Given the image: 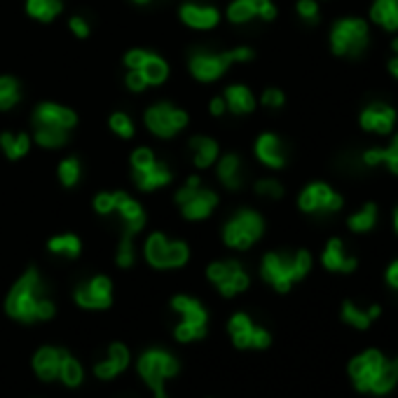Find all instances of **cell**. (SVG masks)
I'll return each instance as SVG.
<instances>
[{
    "instance_id": "cell-11",
    "label": "cell",
    "mask_w": 398,
    "mask_h": 398,
    "mask_svg": "<svg viewBox=\"0 0 398 398\" xmlns=\"http://www.w3.org/2000/svg\"><path fill=\"white\" fill-rule=\"evenodd\" d=\"M342 195L335 192L328 183H309L300 192L298 206L305 213H335L342 209Z\"/></svg>"
},
{
    "instance_id": "cell-27",
    "label": "cell",
    "mask_w": 398,
    "mask_h": 398,
    "mask_svg": "<svg viewBox=\"0 0 398 398\" xmlns=\"http://www.w3.org/2000/svg\"><path fill=\"white\" fill-rule=\"evenodd\" d=\"M218 179L223 186H228L230 190H237L242 188V159H239V155H235V152H230V155H225L223 159H220L218 164Z\"/></svg>"
},
{
    "instance_id": "cell-1",
    "label": "cell",
    "mask_w": 398,
    "mask_h": 398,
    "mask_svg": "<svg viewBox=\"0 0 398 398\" xmlns=\"http://www.w3.org/2000/svg\"><path fill=\"white\" fill-rule=\"evenodd\" d=\"M42 284L33 267L17 281L15 289L8 296V314L19 318V321H33V318H52L54 305L47 298L40 296Z\"/></svg>"
},
{
    "instance_id": "cell-51",
    "label": "cell",
    "mask_w": 398,
    "mask_h": 398,
    "mask_svg": "<svg viewBox=\"0 0 398 398\" xmlns=\"http://www.w3.org/2000/svg\"><path fill=\"white\" fill-rule=\"evenodd\" d=\"M391 47H394V52H396V54H394V59L389 61V73L398 80V38H396L394 42H391Z\"/></svg>"
},
{
    "instance_id": "cell-23",
    "label": "cell",
    "mask_w": 398,
    "mask_h": 398,
    "mask_svg": "<svg viewBox=\"0 0 398 398\" xmlns=\"http://www.w3.org/2000/svg\"><path fill=\"white\" fill-rule=\"evenodd\" d=\"M321 262H323V267L330 269V272H354V269H356V258L345 255V246H342L340 239H330L326 244Z\"/></svg>"
},
{
    "instance_id": "cell-7",
    "label": "cell",
    "mask_w": 398,
    "mask_h": 398,
    "mask_svg": "<svg viewBox=\"0 0 398 398\" xmlns=\"http://www.w3.org/2000/svg\"><path fill=\"white\" fill-rule=\"evenodd\" d=\"M176 201L181 204L183 216H186V218L201 220V218L209 216L213 209H216L218 197H216V192L201 188L197 176H192V179H190L186 186L179 190V195H176Z\"/></svg>"
},
{
    "instance_id": "cell-20",
    "label": "cell",
    "mask_w": 398,
    "mask_h": 398,
    "mask_svg": "<svg viewBox=\"0 0 398 398\" xmlns=\"http://www.w3.org/2000/svg\"><path fill=\"white\" fill-rule=\"evenodd\" d=\"M75 122H78L75 113L64 106H57V103H42L35 110V125H50L69 132L71 127H75Z\"/></svg>"
},
{
    "instance_id": "cell-48",
    "label": "cell",
    "mask_w": 398,
    "mask_h": 398,
    "mask_svg": "<svg viewBox=\"0 0 398 398\" xmlns=\"http://www.w3.org/2000/svg\"><path fill=\"white\" fill-rule=\"evenodd\" d=\"M127 87L134 89V91H143L145 87H148V82H145V78L141 75V71L132 69L129 75H127Z\"/></svg>"
},
{
    "instance_id": "cell-3",
    "label": "cell",
    "mask_w": 398,
    "mask_h": 398,
    "mask_svg": "<svg viewBox=\"0 0 398 398\" xmlns=\"http://www.w3.org/2000/svg\"><path fill=\"white\" fill-rule=\"evenodd\" d=\"M253 59V50L251 47H237V50L213 54V52H197L190 59V71L192 75L201 80V82H213L230 69L232 64H242V61Z\"/></svg>"
},
{
    "instance_id": "cell-21",
    "label": "cell",
    "mask_w": 398,
    "mask_h": 398,
    "mask_svg": "<svg viewBox=\"0 0 398 398\" xmlns=\"http://www.w3.org/2000/svg\"><path fill=\"white\" fill-rule=\"evenodd\" d=\"M255 155L265 167H272V169H281L286 164V152H284V145H281L279 136L274 134H262V136L255 141Z\"/></svg>"
},
{
    "instance_id": "cell-43",
    "label": "cell",
    "mask_w": 398,
    "mask_h": 398,
    "mask_svg": "<svg viewBox=\"0 0 398 398\" xmlns=\"http://www.w3.org/2000/svg\"><path fill=\"white\" fill-rule=\"evenodd\" d=\"M118 262L122 267H129L134 262V246H132V235L122 237V244H120V251H118Z\"/></svg>"
},
{
    "instance_id": "cell-45",
    "label": "cell",
    "mask_w": 398,
    "mask_h": 398,
    "mask_svg": "<svg viewBox=\"0 0 398 398\" xmlns=\"http://www.w3.org/2000/svg\"><path fill=\"white\" fill-rule=\"evenodd\" d=\"M382 164H387V167L398 176V134L394 136V141H391L389 148H384V162Z\"/></svg>"
},
{
    "instance_id": "cell-22",
    "label": "cell",
    "mask_w": 398,
    "mask_h": 398,
    "mask_svg": "<svg viewBox=\"0 0 398 398\" xmlns=\"http://www.w3.org/2000/svg\"><path fill=\"white\" fill-rule=\"evenodd\" d=\"M181 19H183V24H188L190 28L206 30V28L216 26L220 21V15L216 8H201V5L186 3L181 8Z\"/></svg>"
},
{
    "instance_id": "cell-24",
    "label": "cell",
    "mask_w": 398,
    "mask_h": 398,
    "mask_svg": "<svg viewBox=\"0 0 398 398\" xmlns=\"http://www.w3.org/2000/svg\"><path fill=\"white\" fill-rule=\"evenodd\" d=\"M66 356V349H52V347H45L35 354L33 359V368L38 372L40 379H54L59 377V368H61V359Z\"/></svg>"
},
{
    "instance_id": "cell-19",
    "label": "cell",
    "mask_w": 398,
    "mask_h": 398,
    "mask_svg": "<svg viewBox=\"0 0 398 398\" xmlns=\"http://www.w3.org/2000/svg\"><path fill=\"white\" fill-rule=\"evenodd\" d=\"M115 211L127 223V235L134 237L145 225V213L141 209V204L134 201L127 192H115Z\"/></svg>"
},
{
    "instance_id": "cell-50",
    "label": "cell",
    "mask_w": 398,
    "mask_h": 398,
    "mask_svg": "<svg viewBox=\"0 0 398 398\" xmlns=\"http://www.w3.org/2000/svg\"><path fill=\"white\" fill-rule=\"evenodd\" d=\"M71 30L78 35V38H87V35H89V26H87V21H84L82 17H73V19H71Z\"/></svg>"
},
{
    "instance_id": "cell-10",
    "label": "cell",
    "mask_w": 398,
    "mask_h": 398,
    "mask_svg": "<svg viewBox=\"0 0 398 398\" xmlns=\"http://www.w3.org/2000/svg\"><path fill=\"white\" fill-rule=\"evenodd\" d=\"M174 309L183 314V323L176 328V338L181 342L199 340L206 333V309L201 307L197 300L179 296L174 298Z\"/></svg>"
},
{
    "instance_id": "cell-16",
    "label": "cell",
    "mask_w": 398,
    "mask_h": 398,
    "mask_svg": "<svg viewBox=\"0 0 398 398\" xmlns=\"http://www.w3.org/2000/svg\"><path fill=\"white\" fill-rule=\"evenodd\" d=\"M382 363H384V356L377 352V349H370V352L361 354L359 359H354L352 363H349V372H352L354 382H356V387L361 391H368L372 387Z\"/></svg>"
},
{
    "instance_id": "cell-8",
    "label": "cell",
    "mask_w": 398,
    "mask_h": 398,
    "mask_svg": "<svg viewBox=\"0 0 398 398\" xmlns=\"http://www.w3.org/2000/svg\"><path fill=\"white\" fill-rule=\"evenodd\" d=\"M190 251L183 242H169L164 235H155L148 237L145 242V258L152 267H159V269H167V267H181L186 265Z\"/></svg>"
},
{
    "instance_id": "cell-52",
    "label": "cell",
    "mask_w": 398,
    "mask_h": 398,
    "mask_svg": "<svg viewBox=\"0 0 398 398\" xmlns=\"http://www.w3.org/2000/svg\"><path fill=\"white\" fill-rule=\"evenodd\" d=\"M387 281H389L391 286H394V289H398V260L387 269Z\"/></svg>"
},
{
    "instance_id": "cell-53",
    "label": "cell",
    "mask_w": 398,
    "mask_h": 398,
    "mask_svg": "<svg viewBox=\"0 0 398 398\" xmlns=\"http://www.w3.org/2000/svg\"><path fill=\"white\" fill-rule=\"evenodd\" d=\"M223 110H225V99H223V96H218V99L211 101V113L213 115H223Z\"/></svg>"
},
{
    "instance_id": "cell-4",
    "label": "cell",
    "mask_w": 398,
    "mask_h": 398,
    "mask_svg": "<svg viewBox=\"0 0 398 398\" xmlns=\"http://www.w3.org/2000/svg\"><path fill=\"white\" fill-rule=\"evenodd\" d=\"M368 24L359 17H345L330 28V47L338 57H359L368 47Z\"/></svg>"
},
{
    "instance_id": "cell-6",
    "label": "cell",
    "mask_w": 398,
    "mask_h": 398,
    "mask_svg": "<svg viewBox=\"0 0 398 398\" xmlns=\"http://www.w3.org/2000/svg\"><path fill=\"white\" fill-rule=\"evenodd\" d=\"M132 164H134V181H136V186L143 190V192L162 188L171 181L169 167L162 162H157L155 155H152V150H148V148L134 150Z\"/></svg>"
},
{
    "instance_id": "cell-30",
    "label": "cell",
    "mask_w": 398,
    "mask_h": 398,
    "mask_svg": "<svg viewBox=\"0 0 398 398\" xmlns=\"http://www.w3.org/2000/svg\"><path fill=\"white\" fill-rule=\"evenodd\" d=\"M379 316V307L377 305H372L370 309H359L356 305L352 302H345L342 305V318H345L347 323H352V326H356L361 330H365L372 323V318Z\"/></svg>"
},
{
    "instance_id": "cell-40",
    "label": "cell",
    "mask_w": 398,
    "mask_h": 398,
    "mask_svg": "<svg viewBox=\"0 0 398 398\" xmlns=\"http://www.w3.org/2000/svg\"><path fill=\"white\" fill-rule=\"evenodd\" d=\"M59 179L64 186H69V188L75 186L78 179H80V162L75 157H69L59 164Z\"/></svg>"
},
{
    "instance_id": "cell-18",
    "label": "cell",
    "mask_w": 398,
    "mask_h": 398,
    "mask_svg": "<svg viewBox=\"0 0 398 398\" xmlns=\"http://www.w3.org/2000/svg\"><path fill=\"white\" fill-rule=\"evenodd\" d=\"M75 300L80 307L87 309H106L110 305V281L106 277H96L80 286L75 291Z\"/></svg>"
},
{
    "instance_id": "cell-31",
    "label": "cell",
    "mask_w": 398,
    "mask_h": 398,
    "mask_svg": "<svg viewBox=\"0 0 398 398\" xmlns=\"http://www.w3.org/2000/svg\"><path fill=\"white\" fill-rule=\"evenodd\" d=\"M136 71H141V75L145 78V82H148V84H162L169 75L167 64H164L159 57H155V54H150V52H148V57L143 59V64H141Z\"/></svg>"
},
{
    "instance_id": "cell-29",
    "label": "cell",
    "mask_w": 398,
    "mask_h": 398,
    "mask_svg": "<svg viewBox=\"0 0 398 398\" xmlns=\"http://www.w3.org/2000/svg\"><path fill=\"white\" fill-rule=\"evenodd\" d=\"M190 148L195 152V164H197L199 169L211 167L218 157V143L209 136H195L190 141Z\"/></svg>"
},
{
    "instance_id": "cell-49",
    "label": "cell",
    "mask_w": 398,
    "mask_h": 398,
    "mask_svg": "<svg viewBox=\"0 0 398 398\" xmlns=\"http://www.w3.org/2000/svg\"><path fill=\"white\" fill-rule=\"evenodd\" d=\"M382 162H384V148H370L363 152V164H368V167H377Z\"/></svg>"
},
{
    "instance_id": "cell-47",
    "label": "cell",
    "mask_w": 398,
    "mask_h": 398,
    "mask_svg": "<svg viewBox=\"0 0 398 398\" xmlns=\"http://www.w3.org/2000/svg\"><path fill=\"white\" fill-rule=\"evenodd\" d=\"M284 91H279V89H274V87H269L265 89V94H262V103L269 108H279V106H284Z\"/></svg>"
},
{
    "instance_id": "cell-46",
    "label": "cell",
    "mask_w": 398,
    "mask_h": 398,
    "mask_svg": "<svg viewBox=\"0 0 398 398\" xmlns=\"http://www.w3.org/2000/svg\"><path fill=\"white\" fill-rule=\"evenodd\" d=\"M94 209L101 213V216H106V213L115 211V195L110 192H103L99 197L94 199Z\"/></svg>"
},
{
    "instance_id": "cell-39",
    "label": "cell",
    "mask_w": 398,
    "mask_h": 398,
    "mask_svg": "<svg viewBox=\"0 0 398 398\" xmlns=\"http://www.w3.org/2000/svg\"><path fill=\"white\" fill-rule=\"evenodd\" d=\"M59 375L66 384H69V387H78V384L82 382V368H80V363L75 359L69 356V352H66V356L61 359Z\"/></svg>"
},
{
    "instance_id": "cell-34",
    "label": "cell",
    "mask_w": 398,
    "mask_h": 398,
    "mask_svg": "<svg viewBox=\"0 0 398 398\" xmlns=\"http://www.w3.org/2000/svg\"><path fill=\"white\" fill-rule=\"evenodd\" d=\"M26 10H28L30 17H35V19L52 21L54 17L61 12V3H59V0H28Z\"/></svg>"
},
{
    "instance_id": "cell-2",
    "label": "cell",
    "mask_w": 398,
    "mask_h": 398,
    "mask_svg": "<svg viewBox=\"0 0 398 398\" xmlns=\"http://www.w3.org/2000/svg\"><path fill=\"white\" fill-rule=\"evenodd\" d=\"M311 267V255L307 251L298 253H267L262 258V277L279 293H286L293 281H300Z\"/></svg>"
},
{
    "instance_id": "cell-42",
    "label": "cell",
    "mask_w": 398,
    "mask_h": 398,
    "mask_svg": "<svg viewBox=\"0 0 398 398\" xmlns=\"http://www.w3.org/2000/svg\"><path fill=\"white\" fill-rule=\"evenodd\" d=\"M255 192L262 195V197H269V199H279L284 197V188H281L279 181L274 179H262L255 183Z\"/></svg>"
},
{
    "instance_id": "cell-41",
    "label": "cell",
    "mask_w": 398,
    "mask_h": 398,
    "mask_svg": "<svg viewBox=\"0 0 398 398\" xmlns=\"http://www.w3.org/2000/svg\"><path fill=\"white\" fill-rule=\"evenodd\" d=\"M110 129L115 134H120L122 138H129L134 134V122L129 120V115L115 113V115H110Z\"/></svg>"
},
{
    "instance_id": "cell-25",
    "label": "cell",
    "mask_w": 398,
    "mask_h": 398,
    "mask_svg": "<svg viewBox=\"0 0 398 398\" xmlns=\"http://www.w3.org/2000/svg\"><path fill=\"white\" fill-rule=\"evenodd\" d=\"M370 21L384 30H398V0H375L370 8Z\"/></svg>"
},
{
    "instance_id": "cell-36",
    "label": "cell",
    "mask_w": 398,
    "mask_h": 398,
    "mask_svg": "<svg viewBox=\"0 0 398 398\" xmlns=\"http://www.w3.org/2000/svg\"><path fill=\"white\" fill-rule=\"evenodd\" d=\"M66 138H69V134H66V129H59V127L38 125V129H35V141L45 148H59V145L66 143Z\"/></svg>"
},
{
    "instance_id": "cell-17",
    "label": "cell",
    "mask_w": 398,
    "mask_h": 398,
    "mask_svg": "<svg viewBox=\"0 0 398 398\" xmlns=\"http://www.w3.org/2000/svg\"><path fill=\"white\" fill-rule=\"evenodd\" d=\"M230 21L244 24L253 17H260L265 21H272L277 17V8H274L272 0H235L228 10Z\"/></svg>"
},
{
    "instance_id": "cell-32",
    "label": "cell",
    "mask_w": 398,
    "mask_h": 398,
    "mask_svg": "<svg viewBox=\"0 0 398 398\" xmlns=\"http://www.w3.org/2000/svg\"><path fill=\"white\" fill-rule=\"evenodd\" d=\"M347 225L352 232H370L377 225V206L365 204L361 211H356L354 216H349Z\"/></svg>"
},
{
    "instance_id": "cell-14",
    "label": "cell",
    "mask_w": 398,
    "mask_h": 398,
    "mask_svg": "<svg viewBox=\"0 0 398 398\" xmlns=\"http://www.w3.org/2000/svg\"><path fill=\"white\" fill-rule=\"evenodd\" d=\"M396 120H398L396 110L391 108L389 103H382V101L368 103V106L361 110V115H359L361 129L372 132V134H382V136H387V134L394 132Z\"/></svg>"
},
{
    "instance_id": "cell-5",
    "label": "cell",
    "mask_w": 398,
    "mask_h": 398,
    "mask_svg": "<svg viewBox=\"0 0 398 398\" xmlns=\"http://www.w3.org/2000/svg\"><path fill=\"white\" fill-rule=\"evenodd\" d=\"M262 230H265V223H262L258 213L244 209L228 220L223 230V239L232 248H248L251 244H255L262 237Z\"/></svg>"
},
{
    "instance_id": "cell-55",
    "label": "cell",
    "mask_w": 398,
    "mask_h": 398,
    "mask_svg": "<svg viewBox=\"0 0 398 398\" xmlns=\"http://www.w3.org/2000/svg\"><path fill=\"white\" fill-rule=\"evenodd\" d=\"M134 3H148V0H134Z\"/></svg>"
},
{
    "instance_id": "cell-35",
    "label": "cell",
    "mask_w": 398,
    "mask_h": 398,
    "mask_svg": "<svg viewBox=\"0 0 398 398\" xmlns=\"http://www.w3.org/2000/svg\"><path fill=\"white\" fill-rule=\"evenodd\" d=\"M0 145H3L5 155H8L10 159H19L28 152L30 141H28L26 134H17V136H12V134H3V136H0Z\"/></svg>"
},
{
    "instance_id": "cell-26",
    "label": "cell",
    "mask_w": 398,
    "mask_h": 398,
    "mask_svg": "<svg viewBox=\"0 0 398 398\" xmlns=\"http://www.w3.org/2000/svg\"><path fill=\"white\" fill-rule=\"evenodd\" d=\"M127 363H129V352H127V347L125 345H113V347H110L108 361H103V363L96 365L94 372L101 379H110V377L120 375V372L127 368Z\"/></svg>"
},
{
    "instance_id": "cell-37",
    "label": "cell",
    "mask_w": 398,
    "mask_h": 398,
    "mask_svg": "<svg viewBox=\"0 0 398 398\" xmlns=\"http://www.w3.org/2000/svg\"><path fill=\"white\" fill-rule=\"evenodd\" d=\"M19 101V82L10 75L0 78V110H10Z\"/></svg>"
},
{
    "instance_id": "cell-33",
    "label": "cell",
    "mask_w": 398,
    "mask_h": 398,
    "mask_svg": "<svg viewBox=\"0 0 398 398\" xmlns=\"http://www.w3.org/2000/svg\"><path fill=\"white\" fill-rule=\"evenodd\" d=\"M396 379H398V361H389V363L384 361L370 389L375 391V394H387V391L394 389Z\"/></svg>"
},
{
    "instance_id": "cell-13",
    "label": "cell",
    "mask_w": 398,
    "mask_h": 398,
    "mask_svg": "<svg viewBox=\"0 0 398 398\" xmlns=\"http://www.w3.org/2000/svg\"><path fill=\"white\" fill-rule=\"evenodd\" d=\"M209 279L218 286V291L223 293L225 298H232L237 293L246 291L248 286V277L242 269L237 260H228V262H213L209 267Z\"/></svg>"
},
{
    "instance_id": "cell-44",
    "label": "cell",
    "mask_w": 398,
    "mask_h": 398,
    "mask_svg": "<svg viewBox=\"0 0 398 398\" xmlns=\"http://www.w3.org/2000/svg\"><path fill=\"white\" fill-rule=\"evenodd\" d=\"M298 15L302 17L305 21L314 24L318 19V5L314 3V0H300V3H298Z\"/></svg>"
},
{
    "instance_id": "cell-38",
    "label": "cell",
    "mask_w": 398,
    "mask_h": 398,
    "mask_svg": "<svg viewBox=\"0 0 398 398\" xmlns=\"http://www.w3.org/2000/svg\"><path fill=\"white\" fill-rule=\"evenodd\" d=\"M50 251L52 253H61V255H69V258H75V255L80 253V239L75 235L54 237L50 242Z\"/></svg>"
},
{
    "instance_id": "cell-12",
    "label": "cell",
    "mask_w": 398,
    "mask_h": 398,
    "mask_svg": "<svg viewBox=\"0 0 398 398\" xmlns=\"http://www.w3.org/2000/svg\"><path fill=\"white\" fill-rule=\"evenodd\" d=\"M145 125L152 134L167 138L174 136L176 132H181L188 125V115L181 108L171 106V103H157V106L148 108L145 113Z\"/></svg>"
},
{
    "instance_id": "cell-15",
    "label": "cell",
    "mask_w": 398,
    "mask_h": 398,
    "mask_svg": "<svg viewBox=\"0 0 398 398\" xmlns=\"http://www.w3.org/2000/svg\"><path fill=\"white\" fill-rule=\"evenodd\" d=\"M230 333H232V340H235V345H237L239 349H246V347L265 349V347L269 345L267 330L255 328L246 314L232 316V321H230Z\"/></svg>"
},
{
    "instance_id": "cell-28",
    "label": "cell",
    "mask_w": 398,
    "mask_h": 398,
    "mask_svg": "<svg viewBox=\"0 0 398 398\" xmlns=\"http://www.w3.org/2000/svg\"><path fill=\"white\" fill-rule=\"evenodd\" d=\"M225 106H230L232 113L242 115V113H251V110L255 108V99L248 87L232 84V87H228V91H225Z\"/></svg>"
},
{
    "instance_id": "cell-9",
    "label": "cell",
    "mask_w": 398,
    "mask_h": 398,
    "mask_svg": "<svg viewBox=\"0 0 398 398\" xmlns=\"http://www.w3.org/2000/svg\"><path fill=\"white\" fill-rule=\"evenodd\" d=\"M138 370L145 382L150 384V389L155 391V398H167L162 382H164V377L179 372V363H176L174 356H169V354H164V352H148L141 356Z\"/></svg>"
},
{
    "instance_id": "cell-54",
    "label": "cell",
    "mask_w": 398,
    "mask_h": 398,
    "mask_svg": "<svg viewBox=\"0 0 398 398\" xmlns=\"http://www.w3.org/2000/svg\"><path fill=\"white\" fill-rule=\"evenodd\" d=\"M394 230L398 232V206H396V211H394Z\"/></svg>"
}]
</instances>
